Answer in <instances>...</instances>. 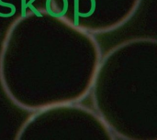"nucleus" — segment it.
Masks as SVG:
<instances>
[{
	"label": "nucleus",
	"mask_w": 157,
	"mask_h": 140,
	"mask_svg": "<svg viewBox=\"0 0 157 140\" xmlns=\"http://www.w3.org/2000/svg\"><path fill=\"white\" fill-rule=\"evenodd\" d=\"M24 1V0H22ZM22 16H24V2L22 3Z\"/></svg>",
	"instance_id": "obj_1"
}]
</instances>
